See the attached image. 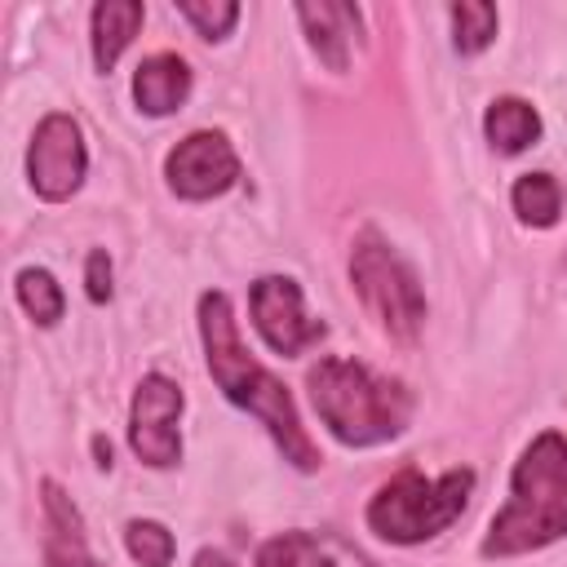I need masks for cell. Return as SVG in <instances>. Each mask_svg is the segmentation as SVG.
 <instances>
[{
	"mask_svg": "<svg viewBox=\"0 0 567 567\" xmlns=\"http://www.w3.org/2000/svg\"><path fill=\"white\" fill-rule=\"evenodd\" d=\"M199 337H204V359H208V372H213L217 390L270 430L284 461H292L297 470H319V447L301 430V416H297V403H292L288 385L248 354L226 292H204L199 297Z\"/></svg>",
	"mask_w": 567,
	"mask_h": 567,
	"instance_id": "1",
	"label": "cell"
},
{
	"mask_svg": "<svg viewBox=\"0 0 567 567\" xmlns=\"http://www.w3.org/2000/svg\"><path fill=\"white\" fill-rule=\"evenodd\" d=\"M567 536V434L545 430L509 474V501L492 514L483 558H518Z\"/></svg>",
	"mask_w": 567,
	"mask_h": 567,
	"instance_id": "2",
	"label": "cell"
},
{
	"mask_svg": "<svg viewBox=\"0 0 567 567\" xmlns=\"http://www.w3.org/2000/svg\"><path fill=\"white\" fill-rule=\"evenodd\" d=\"M306 385L319 421L346 447L390 443L412 421V394L403 390V381L381 377L359 359L328 354L306 372Z\"/></svg>",
	"mask_w": 567,
	"mask_h": 567,
	"instance_id": "3",
	"label": "cell"
},
{
	"mask_svg": "<svg viewBox=\"0 0 567 567\" xmlns=\"http://www.w3.org/2000/svg\"><path fill=\"white\" fill-rule=\"evenodd\" d=\"M474 492L470 470H447L439 478H425L421 470H399L390 483H381L368 501V527L390 545H421L439 532H447Z\"/></svg>",
	"mask_w": 567,
	"mask_h": 567,
	"instance_id": "4",
	"label": "cell"
},
{
	"mask_svg": "<svg viewBox=\"0 0 567 567\" xmlns=\"http://www.w3.org/2000/svg\"><path fill=\"white\" fill-rule=\"evenodd\" d=\"M350 284L363 301V310L377 319V328L399 341L412 346L425 328V292L416 270L390 248V239H381L377 230H359L354 248H350Z\"/></svg>",
	"mask_w": 567,
	"mask_h": 567,
	"instance_id": "5",
	"label": "cell"
},
{
	"mask_svg": "<svg viewBox=\"0 0 567 567\" xmlns=\"http://www.w3.org/2000/svg\"><path fill=\"white\" fill-rule=\"evenodd\" d=\"M89 168V151H84V133L66 111H49L27 146V182L40 199L62 204L80 190Z\"/></svg>",
	"mask_w": 567,
	"mask_h": 567,
	"instance_id": "6",
	"label": "cell"
},
{
	"mask_svg": "<svg viewBox=\"0 0 567 567\" xmlns=\"http://www.w3.org/2000/svg\"><path fill=\"white\" fill-rule=\"evenodd\" d=\"M182 390L177 381L159 377V372H146L133 390V408H128V447L137 452L142 465L151 470H168L182 461V434H177V421H182Z\"/></svg>",
	"mask_w": 567,
	"mask_h": 567,
	"instance_id": "7",
	"label": "cell"
},
{
	"mask_svg": "<svg viewBox=\"0 0 567 567\" xmlns=\"http://www.w3.org/2000/svg\"><path fill=\"white\" fill-rule=\"evenodd\" d=\"M248 315H252V328L261 332V341L284 359H292L328 337V328L306 315L301 288L288 275H261L248 288Z\"/></svg>",
	"mask_w": 567,
	"mask_h": 567,
	"instance_id": "8",
	"label": "cell"
},
{
	"mask_svg": "<svg viewBox=\"0 0 567 567\" xmlns=\"http://www.w3.org/2000/svg\"><path fill=\"white\" fill-rule=\"evenodd\" d=\"M164 177H168V190L177 199L199 204V199H213V195H221V190H230L239 182V155L226 142V133L199 128V133L182 137L168 151Z\"/></svg>",
	"mask_w": 567,
	"mask_h": 567,
	"instance_id": "9",
	"label": "cell"
},
{
	"mask_svg": "<svg viewBox=\"0 0 567 567\" xmlns=\"http://www.w3.org/2000/svg\"><path fill=\"white\" fill-rule=\"evenodd\" d=\"M257 567H372L337 532H279L257 549Z\"/></svg>",
	"mask_w": 567,
	"mask_h": 567,
	"instance_id": "10",
	"label": "cell"
},
{
	"mask_svg": "<svg viewBox=\"0 0 567 567\" xmlns=\"http://www.w3.org/2000/svg\"><path fill=\"white\" fill-rule=\"evenodd\" d=\"M44 567H102L84 545V523L71 505V496L44 478Z\"/></svg>",
	"mask_w": 567,
	"mask_h": 567,
	"instance_id": "11",
	"label": "cell"
},
{
	"mask_svg": "<svg viewBox=\"0 0 567 567\" xmlns=\"http://www.w3.org/2000/svg\"><path fill=\"white\" fill-rule=\"evenodd\" d=\"M297 18H301L306 40L319 53V62L328 71H346L350 66V35H359V9L337 4V0H319V4H297Z\"/></svg>",
	"mask_w": 567,
	"mask_h": 567,
	"instance_id": "12",
	"label": "cell"
},
{
	"mask_svg": "<svg viewBox=\"0 0 567 567\" xmlns=\"http://www.w3.org/2000/svg\"><path fill=\"white\" fill-rule=\"evenodd\" d=\"M190 97V66L177 53H151L133 75V102L146 115H168Z\"/></svg>",
	"mask_w": 567,
	"mask_h": 567,
	"instance_id": "13",
	"label": "cell"
},
{
	"mask_svg": "<svg viewBox=\"0 0 567 567\" xmlns=\"http://www.w3.org/2000/svg\"><path fill=\"white\" fill-rule=\"evenodd\" d=\"M142 18H146V9L137 0H102V4H93V62H97L102 75L120 62V53L137 35Z\"/></svg>",
	"mask_w": 567,
	"mask_h": 567,
	"instance_id": "14",
	"label": "cell"
},
{
	"mask_svg": "<svg viewBox=\"0 0 567 567\" xmlns=\"http://www.w3.org/2000/svg\"><path fill=\"white\" fill-rule=\"evenodd\" d=\"M483 133H487V142H492L501 155H518V151L536 146V137H540V115H536V106L523 102V97H496V102L487 106V115H483Z\"/></svg>",
	"mask_w": 567,
	"mask_h": 567,
	"instance_id": "15",
	"label": "cell"
},
{
	"mask_svg": "<svg viewBox=\"0 0 567 567\" xmlns=\"http://www.w3.org/2000/svg\"><path fill=\"white\" fill-rule=\"evenodd\" d=\"M509 199H514L518 221H527V226H540L545 230V226H554L563 217V186L549 173H523L514 182Z\"/></svg>",
	"mask_w": 567,
	"mask_h": 567,
	"instance_id": "16",
	"label": "cell"
},
{
	"mask_svg": "<svg viewBox=\"0 0 567 567\" xmlns=\"http://www.w3.org/2000/svg\"><path fill=\"white\" fill-rule=\"evenodd\" d=\"M13 292H18V306H22L40 328H53V323L62 319V310H66V297H62L58 279H53L44 266H27V270H18Z\"/></svg>",
	"mask_w": 567,
	"mask_h": 567,
	"instance_id": "17",
	"label": "cell"
},
{
	"mask_svg": "<svg viewBox=\"0 0 567 567\" xmlns=\"http://www.w3.org/2000/svg\"><path fill=\"white\" fill-rule=\"evenodd\" d=\"M452 13V44H456V53L461 58H474V53H483L492 40H496V9L492 4H483V0H461V4H452L447 9Z\"/></svg>",
	"mask_w": 567,
	"mask_h": 567,
	"instance_id": "18",
	"label": "cell"
},
{
	"mask_svg": "<svg viewBox=\"0 0 567 567\" xmlns=\"http://www.w3.org/2000/svg\"><path fill=\"white\" fill-rule=\"evenodd\" d=\"M124 549H128L133 563H142V567H168L173 554H177V540H173V532H168L164 523H155V518H133V523L124 527Z\"/></svg>",
	"mask_w": 567,
	"mask_h": 567,
	"instance_id": "19",
	"label": "cell"
},
{
	"mask_svg": "<svg viewBox=\"0 0 567 567\" xmlns=\"http://www.w3.org/2000/svg\"><path fill=\"white\" fill-rule=\"evenodd\" d=\"M177 13L204 35V40H226L230 35V27L239 22V4H230V0H177Z\"/></svg>",
	"mask_w": 567,
	"mask_h": 567,
	"instance_id": "20",
	"label": "cell"
},
{
	"mask_svg": "<svg viewBox=\"0 0 567 567\" xmlns=\"http://www.w3.org/2000/svg\"><path fill=\"white\" fill-rule=\"evenodd\" d=\"M84 292H89V301H111V257L102 252V248H93L89 252V261H84Z\"/></svg>",
	"mask_w": 567,
	"mask_h": 567,
	"instance_id": "21",
	"label": "cell"
},
{
	"mask_svg": "<svg viewBox=\"0 0 567 567\" xmlns=\"http://www.w3.org/2000/svg\"><path fill=\"white\" fill-rule=\"evenodd\" d=\"M190 567H235V563H230V558H226L221 549H199Z\"/></svg>",
	"mask_w": 567,
	"mask_h": 567,
	"instance_id": "22",
	"label": "cell"
},
{
	"mask_svg": "<svg viewBox=\"0 0 567 567\" xmlns=\"http://www.w3.org/2000/svg\"><path fill=\"white\" fill-rule=\"evenodd\" d=\"M93 452H97V465H102V470H111V443L93 439Z\"/></svg>",
	"mask_w": 567,
	"mask_h": 567,
	"instance_id": "23",
	"label": "cell"
}]
</instances>
